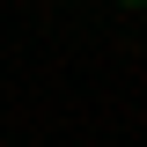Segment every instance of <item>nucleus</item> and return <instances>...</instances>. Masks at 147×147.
I'll list each match as a JSON object with an SVG mask.
<instances>
[{
	"mask_svg": "<svg viewBox=\"0 0 147 147\" xmlns=\"http://www.w3.org/2000/svg\"><path fill=\"white\" fill-rule=\"evenodd\" d=\"M125 7H140V0H125Z\"/></svg>",
	"mask_w": 147,
	"mask_h": 147,
	"instance_id": "1",
	"label": "nucleus"
}]
</instances>
